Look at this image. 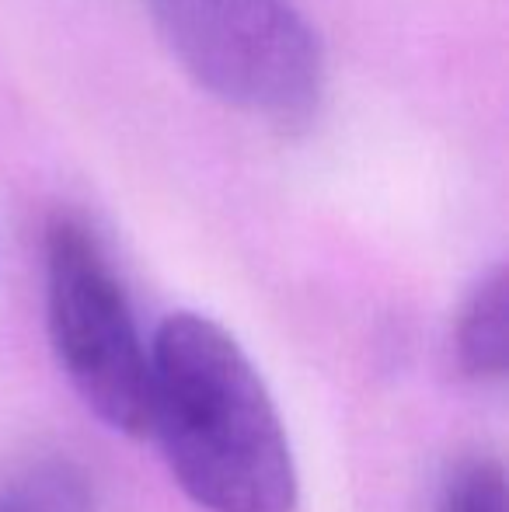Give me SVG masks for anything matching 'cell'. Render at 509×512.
Masks as SVG:
<instances>
[{"label":"cell","instance_id":"obj_1","mask_svg":"<svg viewBox=\"0 0 509 512\" xmlns=\"http://www.w3.org/2000/svg\"><path fill=\"white\" fill-rule=\"evenodd\" d=\"M206 512H293L297 464L279 408L238 338L175 310L150 338V432Z\"/></svg>","mask_w":509,"mask_h":512},{"label":"cell","instance_id":"obj_2","mask_svg":"<svg viewBox=\"0 0 509 512\" xmlns=\"http://www.w3.org/2000/svg\"><path fill=\"white\" fill-rule=\"evenodd\" d=\"M178 67L234 112L283 133L325 98V49L293 0H143Z\"/></svg>","mask_w":509,"mask_h":512},{"label":"cell","instance_id":"obj_3","mask_svg":"<svg viewBox=\"0 0 509 512\" xmlns=\"http://www.w3.org/2000/svg\"><path fill=\"white\" fill-rule=\"evenodd\" d=\"M49 345L84 408L112 432L147 439L150 345L98 230L81 213H56L42 244Z\"/></svg>","mask_w":509,"mask_h":512},{"label":"cell","instance_id":"obj_4","mask_svg":"<svg viewBox=\"0 0 509 512\" xmlns=\"http://www.w3.org/2000/svg\"><path fill=\"white\" fill-rule=\"evenodd\" d=\"M509 279L506 265H492L461 300L450 331V356L464 380L492 384L509 366Z\"/></svg>","mask_w":509,"mask_h":512},{"label":"cell","instance_id":"obj_5","mask_svg":"<svg viewBox=\"0 0 509 512\" xmlns=\"http://www.w3.org/2000/svg\"><path fill=\"white\" fill-rule=\"evenodd\" d=\"M0 512H98V492L77 460L35 457L0 474Z\"/></svg>","mask_w":509,"mask_h":512},{"label":"cell","instance_id":"obj_6","mask_svg":"<svg viewBox=\"0 0 509 512\" xmlns=\"http://www.w3.org/2000/svg\"><path fill=\"white\" fill-rule=\"evenodd\" d=\"M436 512H506V471L492 453H464L447 467Z\"/></svg>","mask_w":509,"mask_h":512}]
</instances>
